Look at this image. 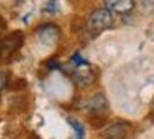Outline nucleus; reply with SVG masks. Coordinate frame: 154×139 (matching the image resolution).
<instances>
[{
  "label": "nucleus",
  "instance_id": "423d86ee",
  "mask_svg": "<svg viewBox=\"0 0 154 139\" xmlns=\"http://www.w3.org/2000/svg\"><path fill=\"white\" fill-rule=\"evenodd\" d=\"M130 133V126L125 123L112 124L107 131L104 132V136L108 138H125Z\"/></svg>",
  "mask_w": 154,
  "mask_h": 139
},
{
  "label": "nucleus",
  "instance_id": "1a4fd4ad",
  "mask_svg": "<svg viewBox=\"0 0 154 139\" xmlns=\"http://www.w3.org/2000/svg\"><path fill=\"white\" fill-rule=\"evenodd\" d=\"M44 11L48 12V13H56L59 11V4L57 0H50L48 4L45 5V8Z\"/></svg>",
  "mask_w": 154,
  "mask_h": 139
},
{
  "label": "nucleus",
  "instance_id": "9b49d317",
  "mask_svg": "<svg viewBox=\"0 0 154 139\" xmlns=\"http://www.w3.org/2000/svg\"><path fill=\"white\" fill-rule=\"evenodd\" d=\"M60 67V65H59V63L57 62V60H50V63H49V69L50 70H57Z\"/></svg>",
  "mask_w": 154,
  "mask_h": 139
},
{
  "label": "nucleus",
  "instance_id": "f03ea898",
  "mask_svg": "<svg viewBox=\"0 0 154 139\" xmlns=\"http://www.w3.org/2000/svg\"><path fill=\"white\" fill-rule=\"evenodd\" d=\"M37 39L45 46H54L60 39V29L57 24L45 23L37 29Z\"/></svg>",
  "mask_w": 154,
  "mask_h": 139
},
{
  "label": "nucleus",
  "instance_id": "f8f14e48",
  "mask_svg": "<svg viewBox=\"0 0 154 139\" xmlns=\"http://www.w3.org/2000/svg\"><path fill=\"white\" fill-rule=\"evenodd\" d=\"M5 86V77L0 73V91H1V88Z\"/></svg>",
  "mask_w": 154,
  "mask_h": 139
},
{
  "label": "nucleus",
  "instance_id": "6e6552de",
  "mask_svg": "<svg viewBox=\"0 0 154 139\" xmlns=\"http://www.w3.org/2000/svg\"><path fill=\"white\" fill-rule=\"evenodd\" d=\"M67 122H69V124L72 126V129L75 131L77 138L80 139L85 137V129H84V125L80 123L78 119H75V118H69Z\"/></svg>",
  "mask_w": 154,
  "mask_h": 139
},
{
  "label": "nucleus",
  "instance_id": "39448f33",
  "mask_svg": "<svg viewBox=\"0 0 154 139\" xmlns=\"http://www.w3.org/2000/svg\"><path fill=\"white\" fill-rule=\"evenodd\" d=\"M106 8L110 12H114L117 14H126L130 13L134 8L133 0H103Z\"/></svg>",
  "mask_w": 154,
  "mask_h": 139
},
{
  "label": "nucleus",
  "instance_id": "7ed1b4c3",
  "mask_svg": "<svg viewBox=\"0 0 154 139\" xmlns=\"http://www.w3.org/2000/svg\"><path fill=\"white\" fill-rule=\"evenodd\" d=\"M23 44V34L21 31H13L0 41V54H12L17 51Z\"/></svg>",
  "mask_w": 154,
  "mask_h": 139
},
{
  "label": "nucleus",
  "instance_id": "20e7f679",
  "mask_svg": "<svg viewBox=\"0 0 154 139\" xmlns=\"http://www.w3.org/2000/svg\"><path fill=\"white\" fill-rule=\"evenodd\" d=\"M73 79L79 87H86L94 82L95 74H94V71L92 70L91 65L88 63H86V64H81V65L77 66L75 71L73 72Z\"/></svg>",
  "mask_w": 154,
  "mask_h": 139
},
{
  "label": "nucleus",
  "instance_id": "f257e3e1",
  "mask_svg": "<svg viewBox=\"0 0 154 139\" xmlns=\"http://www.w3.org/2000/svg\"><path fill=\"white\" fill-rule=\"evenodd\" d=\"M112 24V15L109 9L100 8L94 11L88 20V28L91 32L100 34L102 31L107 30Z\"/></svg>",
  "mask_w": 154,
  "mask_h": 139
},
{
  "label": "nucleus",
  "instance_id": "0eeeda50",
  "mask_svg": "<svg viewBox=\"0 0 154 139\" xmlns=\"http://www.w3.org/2000/svg\"><path fill=\"white\" fill-rule=\"evenodd\" d=\"M88 107L91 109V111L101 114V113H103V111H106L108 109V103H107L106 97L103 95L99 94V95H96L95 97H93L92 100H91Z\"/></svg>",
  "mask_w": 154,
  "mask_h": 139
},
{
  "label": "nucleus",
  "instance_id": "ddd939ff",
  "mask_svg": "<svg viewBox=\"0 0 154 139\" xmlns=\"http://www.w3.org/2000/svg\"><path fill=\"white\" fill-rule=\"evenodd\" d=\"M0 24H1V23H0ZM0 29H1V28H0Z\"/></svg>",
  "mask_w": 154,
  "mask_h": 139
},
{
  "label": "nucleus",
  "instance_id": "9d476101",
  "mask_svg": "<svg viewBox=\"0 0 154 139\" xmlns=\"http://www.w3.org/2000/svg\"><path fill=\"white\" fill-rule=\"evenodd\" d=\"M72 62H73V64H75V66H79L81 64H86L87 63L85 58H82L79 54H75L72 57Z\"/></svg>",
  "mask_w": 154,
  "mask_h": 139
}]
</instances>
